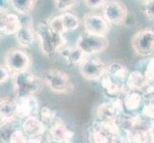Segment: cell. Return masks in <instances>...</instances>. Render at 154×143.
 Here are the masks:
<instances>
[{
	"instance_id": "obj_1",
	"label": "cell",
	"mask_w": 154,
	"mask_h": 143,
	"mask_svg": "<svg viewBox=\"0 0 154 143\" xmlns=\"http://www.w3.org/2000/svg\"><path fill=\"white\" fill-rule=\"evenodd\" d=\"M35 34L38 36L42 54L48 57L56 55L65 47L66 39L64 34L53 31L47 21H42L38 24Z\"/></svg>"
},
{
	"instance_id": "obj_2",
	"label": "cell",
	"mask_w": 154,
	"mask_h": 143,
	"mask_svg": "<svg viewBox=\"0 0 154 143\" xmlns=\"http://www.w3.org/2000/svg\"><path fill=\"white\" fill-rule=\"evenodd\" d=\"M13 85L15 97L34 95L42 89V80L30 71L13 75Z\"/></svg>"
},
{
	"instance_id": "obj_3",
	"label": "cell",
	"mask_w": 154,
	"mask_h": 143,
	"mask_svg": "<svg viewBox=\"0 0 154 143\" xmlns=\"http://www.w3.org/2000/svg\"><path fill=\"white\" fill-rule=\"evenodd\" d=\"M43 81L52 92L57 94H67L74 89L71 77L68 73L57 69L46 70L43 73Z\"/></svg>"
},
{
	"instance_id": "obj_4",
	"label": "cell",
	"mask_w": 154,
	"mask_h": 143,
	"mask_svg": "<svg viewBox=\"0 0 154 143\" xmlns=\"http://www.w3.org/2000/svg\"><path fill=\"white\" fill-rule=\"evenodd\" d=\"M5 66L12 75L29 71L32 58L26 52L20 49H11L4 56Z\"/></svg>"
},
{
	"instance_id": "obj_5",
	"label": "cell",
	"mask_w": 154,
	"mask_h": 143,
	"mask_svg": "<svg viewBox=\"0 0 154 143\" xmlns=\"http://www.w3.org/2000/svg\"><path fill=\"white\" fill-rule=\"evenodd\" d=\"M76 46L87 56L104 52L109 47V40L106 36H99L85 33L79 36Z\"/></svg>"
},
{
	"instance_id": "obj_6",
	"label": "cell",
	"mask_w": 154,
	"mask_h": 143,
	"mask_svg": "<svg viewBox=\"0 0 154 143\" xmlns=\"http://www.w3.org/2000/svg\"><path fill=\"white\" fill-rule=\"evenodd\" d=\"M131 47L138 55H152L154 52V30L146 28L136 33L131 40Z\"/></svg>"
},
{
	"instance_id": "obj_7",
	"label": "cell",
	"mask_w": 154,
	"mask_h": 143,
	"mask_svg": "<svg viewBox=\"0 0 154 143\" xmlns=\"http://www.w3.org/2000/svg\"><path fill=\"white\" fill-rule=\"evenodd\" d=\"M35 35V29L34 28L32 15H20V27L17 33L14 34V38L17 44L24 49H28L34 44Z\"/></svg>"
},
{
	"instance_id": "obj_8",
	"label": "cell",
	"mask_w": 154,
	"mask_h": 143,
	"mask_svg": "<svg viewBox=\"0 0 154 143\" xmlns=\"http://www.w3.org/2000/svg\"><path fill=\"white\" fill-rule=\"evenodd\" d=\"M103 16L109 24L122 25L127 18V9L124 3L118 0H108L102 9Z\"/></svg>"
},
{
	"instance_id": "obj_9",
	"label": "cell",
	"mask_w": 154,
	"mask_h": 143,
	"mask_svg": "<svg viewBox=\"0 0 154 143\" xmlns=\"http://www.w3.org/2000/svg\"><path fill=\"white\" fill-rule=\"evenodd\" d=\"M79 71L86 80H98L107 72V66L99 58H85L79 65Z\"/></svg>"
},
{
	"instance_id": "obj_10",
	"label": "cell",
	"mask_w": 154,
	"mask_h": 143,
	"mask_svg": "<svg viewBox=\"0 0 154 143\" xmlns=\"http://www.w3.org/2000/svg\"><path fill=\"white\" fill-rule=\"evenodd\" d=\"M82 23L85 33L89 34L106 36L110 30V24L103 16V14L95 13H86L82 18Z\"/></svg>"
},
{
	"instance_id": "obj_11",
	"label": "cell",
	"mask_w": 154,
	"mask_h": 143,
	"mask_svg": "<svg viewBox=\"0 0 154 143\" xmlns=\"http://www.w3.org/2000/svg\"><path fill=\"white\" fill-rule=\"evenodd\" d=\"M17 119L24 120L31 116L39 115V102L35 95H27L22 97H15Z\"/></svg>"
},
{
	"instance_id": "obj_12",
	"label": "cell",
	"mask_w": 154,
	"mask_h": 143,
	"mask_svg": "<svg viewBox=\"0 0 154 143\" xmlns=\"http://www.w3.org/2000/svg\"><path fill=\"white\" fill-rule=\"evenodd\" d=\"M73 136L74 132L69 130L60 119H56L49 128L47 139L51 143H64L71 140Z\"/></svg>"
},
{
	"instance_id": "obj_13",
	"label": "cell",
	"mask_w": 154,
	"mask_h": 143,
	"mask_svg": "<svg viewBox=\"0 0 154 143\" xmlns=\"http://www.w3.org/2000/svg\"><path fill=\"white\" fill-rule=\"evenodd\" d=\"M20 27V15L0 10V34L14 35Z\"/></svg>"
},
{
	"instance_id": "obj_14",
	"label": "cell",
	"mask_w": 154,
	"mask_h": 143,
	"mask_svg": "<svg viewBox=\"0 0 154 143\" xmlns=\"http://www.w3.org/2000/svg\"><path fill=\"white\" fill-rule=\"evenodd\" d=\"M21 130L27 137L41 136L45 133V124L38 116H31L21 122Z\"/></svg>"
},
{
	"instance_id": "obj_15",
	"label": "cell",
	"mask_w": 154,
	"mask_h": 143,
	"mask_svg": "<svg viewBox=\"0 0 154 143\" xmlns=\"http://www.w3.org/2000/svg\"><path fill=\"white\" fill-rule=\"evenodd\" d=\"M21 128L19 119L1 120L0 122V143H11L15 132Z\"/></svg>"
},
{
	"instance_id": "obj_16",
	"label": "cell",
	"mask_w": 154,
	"mask_h": 143,
	"mask_svg": "<svg viewBox=\"0 0 154 143\" xmlns=\"http://www.w3.org/2000/svg\"><path fill=\"white\" fill-rule=\"evenodd\" d=\"M149 82L147 81L144 73L134 71L128 73L126 78V87L130 92H138L140 90H145Z\"/></svg>"
},
{
	"instance_id": "obj_17",
	"label": "cell",
	"mask_w": 154,
	"mask_h": 143,
	"mask_svg": "<svg viewBox=\"0 0 154 143\" xmlns=\"http://www.w3.org/2000/svg\"><path fill=\"white\" fill-rule=\"evenodd\" d=\"M60 54L61 55V56L63 58H64V60L67 63H69V64L79 65L86 58V55L83 54V52L77 46L64 47L60 51Z\"/></svg>"
},
{
	"instance_id": "obj_18",
	"label": "cell",
	"mask_w": 154,
	"mask_h": 143,
	"mask_svg": "<svg viewBox=\"0 0 154 143\" xmlns=\"http://www.w3.org/2000/svg\"><path fill=\"white\" fill-rule=\"evenodd\" d=\"M100 84H102V87L103 88L105 93L113 97H116L117 95L123 93L125 90V86L123 83L115 81L107 73H105L100 79Z\"/></svg>"
},
{
	"instance_id": "obj_19",
	"label": "cell",
	"mask_w": 154,
	"mask_h": 143,
	"mask_svg": "<svg viewBox=\"0 0 154 143\" xmlns=\"http://www.w3.org/2000/svg\"><path fill=\"white\" fill-rule=\"evenodd\" d=\"M17 104L14 99H0V119L13 120L17 119Z\"/></svg>"
},
{
	"instance_id": "obj_20",
	"label": "cell",
	"mask_w": 154,
	"mask_h": 143,
	"mask_svg": "<svg viewBox=\"0 0 154 143\" xmlns=\"http://www.w3.org/2000/svg\"><path fill=\"white\" fill-rule=\"evenodd\" d=\"M98 128L107 136L111 139L112 137L121 134V128L119 126L118 121L116 119H106V120H99L95 123Z\"/></svg>"
},
{
	"instance_id": "obj_21",
	"label": "cell",
	"mask_w": 154,
	"mask_h": 143,
	"mask_svg": "<svg viewBox=\"0 0 154 143\" xmlns=\"http://www.w3.org/2000/svg\"><path fill=\"white\" fill-rule=\"evenodd\" d=\"M38 0H10V6L18 15L30 14Z\"/></svg>"
},
{
	"instance_id": "obj_22",
	"label": "cell",
	"mask_w": 154,
	"mask_h": 143,
	"mask_svg": "<svg viewBox=\"0 0 154 143\" xmlns=\"http://www.w3.org/2000/svg\"><path fill=\"white\" fill-rule=\"evenodd\" d=\"M106 73L112 77L115 81L120 83H123L125 79L127 78V76H128L126 67L119 62H113L110 65H108Z\"/></svg>"
},
{
	"instance_id": "obj_23",
	"label": "cell",
	"mask_w": 154,
	"mask_h": 143,
	"mask_svg": "<svg viewBox=\"0 0 154 143\" xmlns=\"http://www.w3.org/2000/svg\"><path fill=\"white\" fill-rule=\"evenodd\" d=\"M97 115L100 120L106 119H116L121 115L116 110L112 102H105L100 104L97 109Z\"/></svg>"
},
{
	"instance_id": "obj_24",
	"label": "cell",
	"mask_w": 154,
	"mask_h": 143,
	"mask_svg": "<svg viewBox=\"0 0 154 143\" xmlns=\"http://www.w3.org/2000/svg\"><path fill=\"white\" fill-rule=\"evenodd\" d=\"M60 18H61L65 31H76L79 27V25H81V19L74 13L65 12V13H60Z\"/></svg>"
},
{
	"instance_id": "obj_25",
	"label": "cell",
	"mask_w": 154,
	"mask_h": 143,
	"mask_svg": "<svg viewBox=\"0 0 154 143\" xmlns=\"http://www.w3.org/2000/svg\"><path fill=\"white\" fill-rule=\"evenodd\" d=\"M142 95L138 92H128L125 94L124 105L128 111H136L142 103Z\"/></svg>"
},
{
	"instance_id": "obj_26",
	"label": "cell",
	"mask_w": 154,
	"mask_h": 143,
	"mask_svg": "<svg viewBox=\"0 0 154 143\" xmlns=\"http://www.w3.org/2000/svg\"><path fill=\"white\" fill-rule=\"evenodd\" d=\"M88 141L89 143H109L110 139L94 124V126L89 130Z\"/></svg>"
},
{
	"instance_id": "obj_27",
	"label": "cell",
	"mask_w": 154,
	"mask_h": 143,
	"mask_svg": "<svg viewBox=\"0 0 154 143\" xmlns=\"http://www.w3.org/2000/svg\"><path fill=\"white\" fill-rule=\"evenodd\" d=\"M39 118L44 124H53L56 121V111L49 107H42L39 111Z\"/></svg>"
},
{
	"instance_id": "obj_28",
	"label": "cell",
	"mask_w": 154,
	"mask_h": 143,
	"mask_svg": "<svg viewBox=\"0 0 154 143\" xmlns=\"http://www.w3.org/2000/svg\"><path fill=\"white\" fill-rule=\"evenodd\" d=\"M79 0H53L55 8L61 13L71 10L78 4Z\"/></svg>"
},
{
	"instance_id": "obj_29",
	"label": "cell",
	"mask_w": 154,
	"mask_h": 143,
	"mask_svg": "<svg viewBox=\"0 0 154 143\" xmlns=\"http://www.w3.org/2000/svg\"><path fill=\"white\" fill-rule=\"evenodd\" d=\"M48 24L50 26V28L57 31L58 34H64L66 31L64 30V27H63V24H62V21L60 18V15H57L55 17H52L51 19H49L48 21Z\"/></svg>"
},
{
	"instance_id": "obj_30",
	"label": "cell",
	"mask_w": 154,
	"mask_h": 143,
	"mask_svg": "<svg viewBox=\"0 0 154 143\" xmlns=\"http://www.w3.org/2000/svg\"><path fill=\"white\" fill-rule=\"evenodd\" d=\"M145 76L148 82H152L154 80V57L150 58L146 63V68L145 71Z\"/></svg>"
},
{
	"instance_id": "obj_31",
	"label": "cell",
	"mask_w": 154,
	"mask_h": 143,
	"mask_svg": "<svg viewBox=\"0 0 154 143\" xmlns=\"http://www.w3.org/2000/svg\"><path fill=\"white\" fill-rule=\"evenodd\" d=\"M144 13L147 19L154 21V0H146L145 3Z\"/></svg>"
},
{
	"instance_id": "obj_32",
	"label": "cell",
	"mask_w": 154,
	"mask_h": 143,
	"mask_svg": "<svg viewBox=\"0 0 154 143\" xmlns=\"http://www.w3.org/2000/svg\"><path fill=\"white\" fill-rule=\"evenodd\" d=\"M84 4L88 9H91V10H98L100 9L104 6L106 4V2L108 0H83Z\"/></svg>"
},
{
	"instance_id": "obj_33",
	"label": "cell",
	"mask_w": 154,
	"mask_h": 143,
	"mask_svg": "<svg viewBox=\"0 0 154 143\" xmlns=\"http://www.w3.org/2000/svg\"><path fill=\"white\" fill-rule=\"evenodd\" d=\"M12 73L6 68V66L0 65V84H3L6 82L8 79L11 77Z\"/></svg>"
},
{
	"instance_id": "obj_34",
	"label": "cell",
	"mask_w": 154,
	"mask_h": 143,
	"mask_svg": "<svg viewBox=\"0 0 154 143\" xmlns=\"http://www.w3.org/2000/svg\"><path fill=\"white\" fill-rule=\"evenodd\" d=\"M143 115H144L146 118L149 119H154V106L148 103L146 105L144 109H143Z\"/></svg>"
},
{
	"instance_id": "obj_35",
	"label": "cell",
	"mask_w": 154,
	"mask_h": 143,
	"mask_svg": "<svg viewBox=\"0 0 154 143\" xmlns=\"http://www.w3.org/2000/svg\"><path fill=\"white\" fill-rule=\"evenodd\" d=\"M127 142H128V140H127V137L122 136L121 134L112 137V139H111L110 141H109V143H127Z\"/></svg>"
},
{
	"instance_id": "obj_36",
	"label": "cell",
	"mask_w": 154,
	"mask_h": 143,
	"mask_svg": "<svg viewBox=\"0 0 154 143\" xmlns=\"http://www.w3.org/2000/svg\"><path fill=\"white\" fill-rule=\"evenodd\" d=\"M10 7V0H0V10L7 12Z\"/></svg>"
},
{
	"instance_id": "obj_37",
	"label": "cell",
	"mask_w": 154,
	"mask_h": 143,
	"mask_svg": "<svg viewBox=\"0 0 154 143\" xmlns=\"http://www.w3.org/2000/svg\"><path fill=\"white\" fill-rule=\"evenodd\" d=\"M26 143H42L41 136H36V137H27V141Z\"/></svg>"
},
{
	"instance_id": "obj_38",
	"label": "cell",
	"mask_w": 154,
	"mask_h": 143,
	"mask_svg": "<svg viewBox=\"0 0 154 143\" xmlns=\"http://www.w3.org/2000/svg\"><path fill=\"white\" fill-rule=\"evenodd\" d=\"M64 143H73V142H72L71 140H69V141H67V142H64Z\"/></svg>"
}]
</instances>
